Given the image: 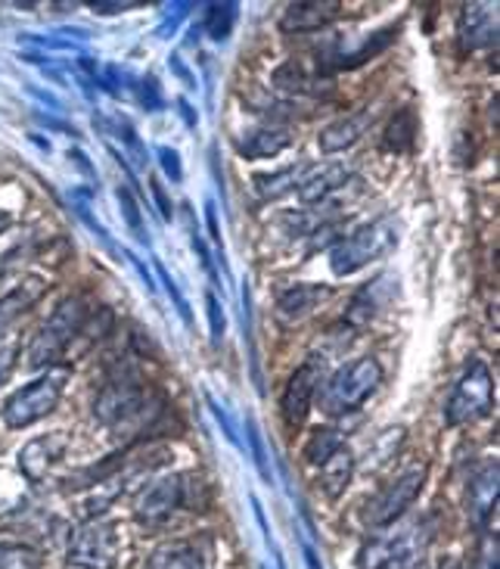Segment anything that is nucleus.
<instances>
[{"label": "nucleus", "instance_id": "obj_1", "mask_svg": "<svg viewBox=\"0 0 500 569\" xmlns=\"http://www.w3.org/2000/svg\"><path fill=\"white\" fill-rule=\"evenodd\" d=\"M159 415H162V401L131 370H119L116 377H109L93 399L97 423L112 432H122L128 439L152 427Z\"/></svg>", "mask_w": 500, "mask_h": 569}, {"label": "nucleus", "instance_id": "obj_2", "mask_svg": "<svg viewBox=\"0 0 500 569\" xmlns=\"http://www.w3.org/2000/svg\"><path fill=\"white\" fill-rule=\"evenodd\" d=\"M91 323L88 315V302L81 296H66L60 306L53 308V315L47 318V323L34 333L26 352V365L29 368H57L69 346L81 337V330Z\"/></svg>", "mask_w": 500, "mask_h": 569}, {"label": "nucleus", "instance_id": "obj_3", "mask_svg": "<svg viewBox=\"0 0 500 569\" xmlns=\"http://www.w3.org/2000/svg\"><path fill=\"white\" fill-rule=\"evenodd\" d=\"M382 383V368H379L377 358H354L349 365L336 370L330 377V383L323 386L320 392V408L330 417L351 415L358 408H364L367 399L373 396Z\"/></svg>", "mask_w": 500, "mask_h": 569}, {"label": "nucleus", "instance_id": "obj_4", "mask_svg": "<svg viewBox=\"0 0 500 569\" xmlns=\"http://www.w3.org/2000/svg\"><path fill=\"white\" fill-rule=\"evenodd\" d=\"M66 383H69V368H62V365L47 368V373H41L38 380H31L22 389H16L13 396L3 401V411H0L3 423L10 430H22V427L44 420L47 415H53Z\"/></svg>", "mask_w": 500, "mask_h": 569}, {"label": "nucleus", "instance_id": "obj_5", "mask_svg": "<svg viewBox=\"0 0 500 569\" xmlns=\"http://www.w3.org/2000/svg\"><path fill=\"white\" fill-rule=\"evenodd\" d=\"M394 240H398V233H394L392 221L389 218H377V221L358 228L349 237H342L330 249V268L339 278H349V274L361 271L370 262H379L386 252H392Z\"/></svg>", "mask_w": 500, "mask_h": 569}, {"label": "nucleus", "instance_id": "obj_6", "mask_svg": "<svg viewBox=\"0 0 500 569\" xmlns=\"http://www.w3.org/2000/svg\"><path fill=\"white\" fill-rule=\"evenodd\" d=\"M193 477L183 473H168V477L152 479L134 498V517L147 526L168 523L181 508L193 505Z\"/></svg>", "mask_w": 500, "mask_h": 569}, {"label": "nucleus", "instance_id": "obj_7", "mask_svg": "<svg viewBox=\"0 0 500 569\" xmlns=\"http://www.w3.org/2000/svg\"><path fill=\"white\" fill-rule=\"evenodd\" d=\"M491 401H494V380H491V370L486 361H470L463 377L457 380V386L448 396L444 405V420L451 427H463L472 423L479 417H486L491 411Z\"/></svg>", "mask_w": 500, "mask_h": 569}, {"label": "nucleus", "instance_id": "obj_8", "mask_svg": "<svg viewBox=\"0 0 500 569\" xmlns=\"http://www.w3.org/2000/svg\"><path fill=\"white\" fill-rule=\"evenodd\" d=\"M423 486L426 467L423 463H413L404 473H398L389 486H382L373 501H367L364 513H361L364 523L370 526V529H386V526H392L394 520H401V517L413 508V501L420 498Z\"/></svg>", "mask_w": 500, "mask_h": 569}, {"label": "nucleus", "instance_id": "obj_9", "mask_svg": "<svg viewBox=\"0 0 500 569\" xmlns=\"http://www.w3.org/2000/svg\"><path fill=\"white\" fill-rule=\"evenodd\" d=\"M119 560V529L93 517L81 523L69 539V563L78 569H112Z\"/></svg>", "mask_w": 500, "mask_h": 569}, {"label": "nucleus", "instance_id": "obj_10", "mask_svg": "<svg viewBox=\"0 0 500 569\" xmlns=\"http://www.w3.org/2000/svg\"><path fill=\"white\" fill-rule=\"evenodd\" d=\"M394 34H398V26H386V29L373 31V34H361V38H342L330 44L323 53H318V76H333V72H342V69H358L370 62L377 53H382L386 47L392 44Z\"/></svg>", "mask_w": 500, "mask_h": 569}, {"label": "nucleus", "instance_id": "obj_11", "mask_svg": "<svg viewBox=\"0 0 500 569\" xmlns=\"http://www.w3.org/2000/svg\"><path fill=\"white\" fill-rule=\"evenodd\" d=\"M423 541L426 536H420V529L370 539L358 551V569H413L423 551Z\"/></svg>", "mask_w": 500, "mask_h": 569}, {"label": "nucleus", "instance_id": "obj_12", "mask_svg": "<svg viewBox=\"0 0 500 569\" xmlns=\"http://www.w3.org/2000/svg\"><path fill=\"white\" fill-rule=\"evenodd\" d=\"M69 442H72L69 432H47V436L31 439L29 446L19 451V470H22V477L31 479V482H41L66 458Z\"/></svg>", "mask_w": 500, "mask_h": 569}, {"label": "nucleus", "instance_id": "obj_13", "mask_svg": "<svg viewBox=\"0 0 500 569\" xmlns=\"http://www.w3.org/2000/svg\"><path fill=\"white\" fill-rule=\"evenodd\" d=\"M318 386H320L318 361H304L302 368L289 377L287 389H283V401H280L287 423H292V427L304 423V417H308L311 405H314V396H318Z\"/></svg>", "mask_w": 500, "mask_h": 569}, {"label": "nucleus", "instance_id": "obj_14", "mask_svg": "<svg viewBox=\"0 0 500 569\" xmlns=\"http://www.w3.org/2000/svg\"><path fill=\"white\" fill-rule=\"evenodd\" d=\"M394 290H398V280L392 274H379L370 283H364L349 302L346 323L349 327H364V323L377 321L379 315L386 311V306L394 299Z\"/></svg>", "mask_w": 500, "mask_h": 569}, {"label": "nucleus", "instance_id": "obj_15", "mask_svg": "<svg viewBox=\"0 0 500 569\" xmlns=\"http://www.w3.org/2000/svg\"><path fill=\"white\" fill-rule=\"evenodd\" d=\"M457 41L463 50H486L498 44V10L488 3H472L460 10Z\"/></svg>", "mask_w": 500, "mask_h": 569}, {"label": "nucleus", "instance_id": "obj_16", "mask_svg": "<svg viewBox=\"0 0 500 569\" xmlns=\"http://www.w3.org/2000/svg\"><path fill=\"white\" fill-rule=\"evenodd\" d=\"M351 181V171L346 166H339V162H323V166H311L308 162V169H304V178L299 190H296V197L304 202V206H311V202L327 200L330 193L336 190H342V187Z\"/></svg>", "mask_w": 500, "mask_h": 569}, {"label": "nucleus", "instance_id": "obj_17", "mask_svg": "<svg viewBox=\"0 0 500 569\" xmlns=\"http://www.w3.org/2000/svg\"><path fill=\"white\" fill-rule=\"evenodd\" d=\"M339 10L342 7L336 0H302V3H289L283 16H280V26H283V31H292V34H308V31H318L327 22H333Z\"/></svg>", "mask_w": 500, "mask_h": 569}, {"label": "nucleus", "instance_id": "obj_18", "mask_svg": "<svg viewBox=\"0 0 500 569\" xmlns=\"http://www.w3.org/2000/svg\"><path fill=\"white\" fill-rule=\"evenodd\" d=\"M370 128V109H358V112H349L342 119L330 122L323 131L318 134V147L323 153H342L354 147L361 134Z\"/></svg>", "mask_w": 500, "mask_h": 569}, {"label": "nucleus", "instance_id": "obj_19", "mask_svg": "<svg viewBox=\"0 0 500 569\" xmlns=\"http://www.w3.org/2000/svg\"><path fill=\"white\" fill-rule=\"evenodd\" d=\"M330 292L333 290L323 287V283H296V287H287V290L277 296V315L289 323L302 321L320 302L330 299Z\"/></svg>", "mask_w": 500, "mask_h": 569}, {"label": "nucleus", "instance_id": "obj_20", "mask_svg": "<svg viewBox=\"0 0 500 569\" xmlns=\"http://www.w3.org/2000/svg\"><path fill=\"white\" fill-rule=\"evenodd\" d=\"M498 508V463H482V470H476L470 482V510L476 523H486L491 510Z\"/></svg>", "mask_w": 500, "mask_h": 569}, {"label": "nucleus", "instance_id": "obj_21", "mask_svg": "<svg viewBox=\"0 0 500 569\" xmlns=\"http://www.w3.org/2000/svg\"><path fill=\"white\" fill-rule=\"evenodd\" d=\"M287 128H277V124H261L256 131H249L240 143H237V153L246 156V159H268V156L283 153L289 147Z\"/></svg>", "mask_w": 500, "mask_h": 569}, {"label": "nucleus", "instance_id": "obj_22", "mask_svg": "<svg viewBox=\"0 0 500 569\" xmlns=\"http://www.w3.org/2000/svg\"><path fill=\"white\" fill-rule=\"evenodd\" d=\"M41 292H44V280L29 278L26 283H19L13 292H7L0 299V337H7V330L13 327L16 318H22L41 299Z\"/></svg>", "mask_w": 500, "mask_h": 569}, {"label": "nucleus", "instance_id": "obj_23", "mask_svg": "<svg viewBox=\"0 0 500 569\" xmlns=\"http://www.w3.org/2000/svg\"><path fill=\"white\" fill-rule=\"evenodd\" d=\"M273 84L280 91L292 93V97H323V93L333 91V84L327 78L314 76V72H304L299 66H280L273 72Z\"/></svg>", "mask_w": 500, "mask_h": 569}, {"label": "nucleus", "instance_id": "obj_24", "mask_svg": "<svg viewBox=\"0 0 500 569\" xmlns=\"http://www.w3.org/2000/svg\"><path fill=\"white\" fill-rule=\"evenodd\" d=\"M320 470V489L327 492V498H339V495L349 489L351 477H354V455L349 448L342 446L336 451L330 461H323Z\"/></svg>", "mask_w": 500, "mask_h": 569}, {"label": "nucleus", "instance_id": "obj_25", "mask_svg": "<svg viewBox=\"0 0 500 569\" xmlns=\"http://www.w3.org/2000/svg\"><path fill=\"white\" fill-rule=\"evenodd\" d=\"M304 169H308V162H302V166H289V169H280V171H271V174H258L256 197L261 202H271V200H280V197H289V193H296L299 184H302Z\"/></svg>", "mask_w": 500, "mask_h": 569}, {"label": "nucleus", "instance_id": "obj_26", "mask_svg": "<svg viewBox=\"0 0 500 569\" xmlns=\"http://www.w3.org/2000/svg\"><path fill=\"white\" fill-rule=\"evenodd\" d=\"M147 569H206V563H202V555L193 545L171 541V545H162V548L152 551L150 560H147Z\"/></svg>", "mask_w": 500, "mask_h": 569}, {"label": "nucleus", "instance_id": "obj_27", "mask_svg": "<svg viewBox=\"0 0 500 569\" xmlns=\"http://www.w3.org/2000/svg\"><path fill=\"white\" fill-rule=\"evenodd\" d=\"M100 124H103V131H107L109 138L122 140L124 153H128V159L134 162V169L147 171V166H150V159H147V147H143L140 134L131 128V122H128V119H107V116H100Z\"/></svg>", "mask_w": 500, "mask_h": 569}, {"label": "nucleus", "instance_id": "obj_28", "mask_svg": "<svg viewBox=\"0 0 500 569\" xmlns=\"http://www.w3.org/2000/svg\"><path fill=\"white\" fill-rule=\"evenodd\" d=\"M413 140H417V122H413V112L410 109H401V112H394L392 122L386 128V134H382V147L386 150H392V153H404L413 147Z\"/></svg>", "mask_w": 500, "mask_h": 569}, {"label": "nucleus", "instance_id": "obj_29", "mask_svg": "<svg viewBox=\"0 0 500 569\" xmlns=\"http://www.w3.org/2000/svg\"><path fill=\"white\" fill-rule=\"evenodd\" d=\"M237 16H240L237 3H212V7H206V31H209V38L221 44L230 31H233Z\"/></svg>", "mask_w": 500, "mask_h": 569}, {"label": "nucleus", "instance_id": "obj_30", "mask_svg": "<svg viewBox=\"0 0 500 569\" xmlns=\"http://www.w3.org/2000/svg\"><path fill=\"white\" fill-rule=\"evenodd\" d=\"M342 446H346V439H342L339 432L320 430L311 436V442H308V448H304V458L314 463V467H320L323 461H330V458H333L336 451H339Z\"/></svg>", "mask_w": 500, "mask_h": 569}, {"label": "nucleus", "instance_id": "obj_31", "mask_svg": "<svg viewBox=\"0 0 500 569\" xmlns=\"http://www.w3.org/2000/svg\"><path fill=\"white\" fill-rule=\"evenodd\" d=\"M116 197H119V209H122V218L128 221L131 233H134L140 243H150V233L143 228V212H140V202H137L134 193L128 187H119Z\"/></svg>", "mask_w": 500, "mask_h": 569}, {"label": "nucleus", "instance_id": "obj_32", "mask_svg": "<svg viewBox=\"0 0 500 569\" xmlns=\"http://www.w3.org/2000/svg\"><path fill=\"white\" fill-rule=\"evenodd\" d=\"M41 555L22 545H0V569H38Z\"/></svg>", "mask_w": 500, "mask_h": 569}, {"label": "nucleus", "instance_id": "obj_33", "mask_svg": "<svg viewBox=\"0 0 500 569\" xmlns=\"http://www.w3.org/2000/svg\"><path fill=\"white\" fill-rule=\"evenodd\" d=\"M152 268H156V278L162 280V290L168 292V299H171V302H174V308L181 311L183 323L190 327V323H193V311H190V306H187V299H183V296H181V287L174 283V278L168 274V268L162 262H156V264H152Z\"/></svg>", "mask_w": 500, "mask_h": 569}, {"label": "nucleus", "instance_id": "obj_34", "mask_svg": "<svg viewBox=\"0 0 500 569\" xmlns=\"http://www.w3.org/2000/svg\"><path fill=\"white\" fill-rule=\"evenodd\" d=\"M206 311H209V337H212L214 346H221L224 330H228V315H224V306L214 292H206Z\"/></svg>", "mask_w": 500, "mask_h": 569}, {"label": "nucleus", "instance_id": "obj_35", "mask_svg": "<svg viewBox=\"0 0 500 569\" xmlns=\"http://www.w3.org/2000/svg\"><path fill=\"white\" fill-rule=\"evenodd\" d=\"M246 430H249V448H252V455H256L258 470H261V477L271 482V463L264 458V439H261V432L252 420H246Z\"/></svg>", "mask_w": 500, "mask_h": 569}, {"label": "nucleus", "instance_id": "obj_36", "mask_svg": "<svg viewBox=\"0 0 500 569\" xmlns=\"http://www.w3.org/2000/svg\"><path fill=\"white\" fill-rule=\"evenodd\" d=\"M206 405H209V411H212V417L218 420V427L224 430V436H228L230 442L237 448H243V439H240V432H237V427H233V420H230V415L218 405V401L212 399V396H206Z\"/></svg>", "mask_w": 500, "mask_h": 569}, {"label": "nucleus", "instance_id": "obj_37", "mask_svg": "<svg viewBox=\"0 0 500 569\" xmlns=\"http://www.w3.org/2000/svg\"><path fill=\"white\" fill-rule=\"evenodd\" d=\"M156 156H159V166L166 169L168 178H171L174 184H181V178H183L181 153H178V150H171V147H159V150H156Z\"/></svg>", "mask_w": 500, "mask_h": 569}, {"label": "nucleus", "instance_id": "obj_38", "mask_svg": "<svg viewBox=\"0 0 500 569\" xmlns=\"http://www.w3.org/2000/svg\"><path fill=\"white\" fill-rule=\"evenodd\" d=\"M190 3H168L166 7V19H162V26H159V34L168 38V34H174V31L181 29V19L183 16H190Z\"/></svg>", "mask_w": 500, "mask_h": 569}, {"label": "nucleus", "instance_id": "obj_39", "mask_svg": "<svg viewBox=\"0 0 500 569\" xmlns=\"http://www.w3.org/2000/svg\"><path fill=\"white\" fill-rule=\"evenodd\" d=\"M16 355H19V342H16V337H0V386H3V380L10 377V370H13L16 365Z\"/></svg>", "mask_w": 500, "mask_h": 569}, {"label": "nucleus", "instance_id": "obj_40", "mask_svg": "<svg viewBox=\"0 0 500 569\" xmlns=\"http://www.w3.org/2000/svg\"><path fill=\"white\" fill-rule=\"evenodd\" d=\"M206 224H209V233H212V243L218 249V256L224 259V237H221V228H218V212H214V202H206Z\"/></svg>", "mask_w": 500, "mask_h": 569}, {"label": "nucleus", "instance_id": "obj_41", "mask_svg": "<svg viewBox=\"0 0 500 569\" xmlns=\"http://www.w3.org/2000/svg\"><path fill=\"white\" fill-rule=\"evenodd\" d=\"M152 200H156V206H159V216L166 218V221H171L174 218V206H171V197L166 193V187L159 184V181H152Z\"/></svg>", "mask_w": 500, "mask_h": 569}, {"label": "nucleus", "instance_id": "obj_42", "mask_svg": "<svg viewBox=\"0 0 500 569\" xmlns=\"http://www.w3.org/2000/svg\"><path fill=\"white\" fill-rule=\"evenodd\" d=\"M190 240H193V252L199 256V262H202V268L209 271L214 278V268H212V259H209V249H206V243H202V237H199L197 231H190Z\"/></svg>", "mask_w": 500, "mask_h": 569}, {"label": "nucleus", "instance_id": "obj_43", "mask_svg": "<svg viewBox=\"0 0 500 569\" xmlns=\"http://www.w3.org/2000/svg\"><path fill=\"white\" fill-rule=\"evenodd\" d=\"M168 66L174 69V76L181 78L187 88H197V78L190 76V69L183 66V60H181V57H178V53H174V57H168Z\"/></svg>", "mask_w": 500, "mask_h": 569}, {"label": "nucleus", "instance_id": "obj_44", "mask_svg": "<svg viewBox=\"0 0 500 569\" xmlns=\"http://www.w3.org/2000/svg\"><path fill=\"white\" fill-rule=\"evenodd\" d=\"M128 259H131V262H134V268H137V271H140V278L147 280V287H150V290L156 292V283H152V274H150V271H147V264L140 262V259H137L134 252H128Z\"/></svg>", "mask_w": 500, "mask_h": 569}, {"label": "nucleus", "instance_id": "obj_45", "mask_svg": "<svg viewBox=\"0 0 500 569\" xmlns=\"http://www.w3.org/2000/svg\"><path fill=\"white\" fill-rule=\"evenodd\" d=\"M97 13H122V10H131V3H100L93 7Z\"/></svg>", "mask_w": 500, "mask_h": 569}, {"label": "nucleus", "instance_id": "obj_46", "mask_svg": "<svg viewBox=\"0 0 500 569\" xmlns=\"http://www.w3.org/2000/svg\"><path fill=\"white\" fill-rule=\"evenodd\" d=\"M178 107H181V112H183V119H187V124H190V128H197V112H193V109H190V103H187V100H178Z\"/></svg>", "mask_w": 500, "mask_h": 569}, {"label": "nucleus", "instance_id": "obj_47", "mask_svg": "<svg viewBox=\"0 0 500 569\" xmlns=\"http://www.w3.org/2000/svg\"><path fill=\"white\" fill-rule=\"evenodd\" d=\"M304 560H308V569H323L318 563V557H314V551H311V548H304Z\"/></svg>", "mask_w": 500, "mask_h": 569}, {"label": "nucleus", "instance_id": "obj_48", "mask_svg": "<svg viewBox=\"0 0 500 569\" xmlns=\"http://www.w3.org/2000/svg\"><path fill=\"white\" fill-rule=\"evenodd\" d=\"M10 224H13V218H10V212H3V209H0V233L10 231Z\"/></svg>", "mask_w": 500, "mask_h": 569}]
</instances>
